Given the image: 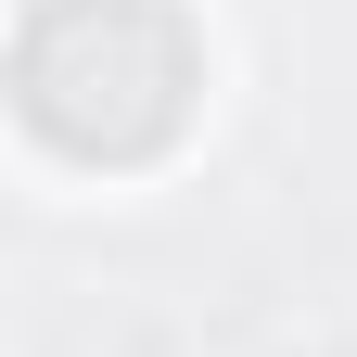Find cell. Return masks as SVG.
<instances>
[{
  "label": "cell",
  "instance_id": "obj_1",
  "mask_svg": "<svg viewBox=\"0 0 357 357\" xmlns=\"http://www.w3.org/2000/svg\"><path fill=\"white\" fill-rule=\"evenodd\" d=\"M26 115L64 153H153L192 115V26L166 0H38L26 26Z\"/></svg>",
  "mask_w": 357,
  "mask_h": 357
}]
</instances>
